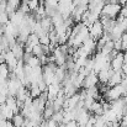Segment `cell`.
I'll list each match as a JSON object with an SVG mask.
<instances>
[{"mask_svg":"<svg viewBox=\"0 0 127 127\" xmlns=\"http://www.w3.org/2000/svg\"><path fill=\"white\" fill-rule=\"evenodd\" d=\"M124 63H125V64H127V51H125V52H124Z\"/></svg>","mask_w":127,"mask_h":127,"instance_id":"obj_23","label":"cell"},{"mask_svg":"<svg viewBox=\"0 0 127 127\" xmlns=\"http://www.w3.org/2000/svg\"><path fill=\"white\" fill-rule=\"evenodd\" d=\"M124 94H125V89L119 84L116 86H114V88H110L104 95H105V97L107 99L109 102H112V101H116L120 97H122Z\"/></svg>","mask_w":127,"mask_h":127,"instance_id":"obj_2","label":"cell"},{"mask_svg":"<svg viewBox=\"0 0 127 127\" xmlns=\"http://www.w3.org/2000/svg\"><path fill=\"white\" fill-rule=\"evenodd\" d=\"M90 117H91L90 112H89L86 109H82V110L79 111V115H78V119H77V122H78L79 127H85L86 126V125L89 124Z\"/></svg>","mask_w":127,"mask_h":127,"instance_id":"obj_4","label":"cell"},{"mask_svg":"<svg viewBox=\"0 0 127 127\" xmlns=\"http://www.w3.org/2000/svg\"><path fill=\"white\" fill-rule=\"evenodd\" d=\"M119 4L122 5V6H125V5H127V0H119Z\"/></svg>","mask_w":127,"mask_h":127,"instance_id":"obj_24","label":"cell"},{"mask_svg":"<svg viewBox=\"0 0 127 127\" xmlns=\"http://www.w3.org/2000/svg\"><path fill=\"white\" fill-rule=\"evenodd\" d=\"M122 65H124V53L119 52V54L111 61V68L115 72H121Z\"/></svg>","mask_w":127,"mask_h":127,"instance_id":"obj_6","label":"cell"},{"mask_svg":"<svg viewBox=\"0 0 127 127\" xmlns=\"http://www.w3.org/2000/svg\"><path fill=\"white\" fill-rule=\"evenodd\" d=\"M12 53H14V56L20 61V59H22L24 58V54H25V46L24 44H21V43H16L11 49H10Z\"/></svg>","mask_w":127,"mask_h":127,"instance_id":"obj_8","label":"cell"},{"mask_svg":"<svg viewBox=\"0 0 127 127\" xmlns=\"http://www.w3.org/2000/svg\"><path fill=\"white\" fill-rule=\"evenodd\" d=\"M32 54L35 56V57H37V58H40V57H42L43 54V48H42V44H38V46H35L33 48H32Z\"/></svg>","mask_w":127,"mask_h":127,"instance_id":"obj_15","label":"cell"},{"mask_svg":"<svg viewBox=\"0 0 127 127\" xmlns=\"http://www.w3.org/2000/svg\"><path fill=\"white\" fill-rule=\"evenodd\" d=\"M6 2H7L9 5H11V6H14V7H16V9L19 10L20 6H21L22 0H6Z\"/></svg>","mask_w":127,"mask_h":127,"instance_id":"obj_17","label":"cell"},{"mask_svg":"<svg viewBox=\"0 0 127 127\" xmlns=\"http://www.w3.org/2000/svg\"><path fill=\"white\" fill-rule=\"evenodd\" d=\"M121 72H122V74H124V75H126V77H127V64H125V63H124Z\"/></svg>","mask_w":127,"mask_h":127,"instance_id":"obj_22","label":"cell"},{"mask_svg":"<svg viewBox=\"0 0 127 127\" xmlns=\"http://www.w3.org/2000/svg\"><path fill=\"white\" fill-rule=\"evenodd\" d=\"M63 111L64 110H61V111H56L54 114H53V116H52V119L51 120H53V121H56L57 124H62L63 122Z\"/></svg>","mask_w":127,"mask_h":127,"instance_id":"obj_13","label":"cell"},{"mask_svg":"<svg viewBox=\"0 0 127 127\" xmlns=\"http://www.w3.org/2000/svg\"><path fill=\"white\" fill-rule=\"evenodd\" d=\"M25 64H27V65H30L31 68H35V67H38V65H41V62H40V59L37 58V57H35V56H32Z\"/></svg>","mask_w":127,"mask_h":127,"instance_id":"obj_12","label":"cell"},{"mask_svg":"<svg viewBox=\"0 0 127 127\" xmlns=\"http://www.w3.org/2000/svg\"><path fill=\"white\" fill-rule=\"evenodd\" d=\"M25 120H26V119H25L21 114H16L11 121H12V124H14V127H24L25 126Z\"/></svg>","mask_w":127,"mask_h":127,"instance_id":"obj_11","label":"cell"},{"mask_svg":"<svg viewBox=\"0 0 127 127\" xmlns=\"http://www.w3.org/2000/svg\"><path fill=\"white\" fill-rule=\"evenodd\" d=\"M85 127H94V125H91V124L89 122V124H88V125H86V126H85Z\"/></svg>","mask_w":127,"mask_h":127,"instance_id":"obj_25","label":"cell"},{"mask_svg":"<svg viewBox=\"0 0 127 127\" xmlns=\"http://www.w3.org/2000/svg\"><path fill=\"white\" fill-rule=\"evenodd\" d=\"M100 109H102V104L100 102V101H94L93 104H91V106L89 107V110L88 111H90V112H96L97 110H100Z\"/></svg>","mask_w":127,"mask_h":127,"instance_id":"obj_16","label":"cell"},{"mask_svg":"<svg viewBox=\"0 0 127 127\" xmlns=\"http://www.w3.org/2000/svg\"><path fill=\"white\" fill-rule=\"evenodd\" d=\"M89 29V35H90V37L93 38V40H95L96 42L104 36V27H102V24H101V21L99 20V21H96V22H94L91 26H89L88 27Z\"/></svg>","mask_w":127,"mask_h":127,"instance_id":"obj_3","label":"cell"},{"mask_svg":"<svg viewBox=\"0 0 127 127\" xmlns=\"http://www.w3.org/2000/svg\"><path fill=\"white\" fill-rule=\"evenodd\" d=\"M126 6H127V5H126Z\"/></svg>","mask_w":127,"mask_h":127,"instance_id":"obj_26","label":"cell"},{"mask_svg":"<svg viewBox=\"0 0 127 127\" xmlns=\"http://www.w3.org/2000/svg\"><path fill=\"white\" fill-rule=\"evenodd\" d=\"M82 48L85 51V53L90 57V54H93V53L96 51V41H95V40H93L91 37H89V38L83 43Z\"/></svg>","mask_w":127,"mask_h":127,"instance_id":"obj_7","label":"cell"},{"mask_svg":"<svg viewBox=\"0 0 127 127\" xmlns=\"http://www.w3.org/2000/svg\"><path fill=\"white\" fill-rule=\"evenodd\" d=\"M47 124H48V127H59V124H57V122L53 121V120H48Z\"/></svg>","mask_w":127,"mask_h":127,"instance_id":"obj_19","label":"cell"},{"mask_svg":"<svg viewBox=\"0 0 127 127\" xmlns=\"http://www.w3.org/2000/svg\"><path fill=\"white\" fill-rule=\"evenodd\" d=\"M121 9L122 6L120 4H115V2H106L102 7V11H101V15L102 16H106L109 19H114L117 17L121 12Z\"/></svg>","mask_w":127,"mask_h":127,"instance_id":"obj_1","label":"cell"},{"mask_svg":"<svg viewBox=\"0 0 127 127\" xmlns=\"http://www.w3.org/2000/svg\"><path fill=\"white\" fill-rule=\"evenodd\" d=\"M9 24H10V16H9V14L7 12H1L0 14V25L5 27Z\"/></svg>","mask_w":127,"mask_h":127,"instance_id":"obj_14","label":"cell"},{"mask_svg":"<svg viewBox=\"0 0 127 127\" xmlns=\"http://www.w3.org/2000/svg\"><path fill=\"white\" fill-rule=\"evenodd\" d=\"M99 83V78H97V74H95L94 72L88 74L84 79V83H83V88L85 89H90L93 86H96V84Z\"/></svg>","mask_w":127,"mask_h":127,"instance_id":"obj_5","label":"cell"},{"mask_svg":"<svg viewBox=\"0 0 127 127\" xmlns=\"http://www.w3.org/2000/svg\"><path fill=\"white\" fill-rule=\"evenodd\" d=\"M124 17H127V6L125 5V6H122V9H121V12H120Z\"/></svg>","mask_w":127,"mask_h":127,"instance_id":"obj_21","label":"cell"},{"mask_svg":"<svg viewBox=\"0 0 127 127\" xmlns=\"http://www.w3.org/2000/svg\"><path fill=\"white\" fill-rule=\"evenodd\" d=\"M38 44H41V43H40V37H38L36 33H31V35L29 36L27 42H26L25 46H29V47L33 48L35 46H38Z\"/></svg>","mask_w":127,"mask_h":127,"instance_id":"obj_10","label":"cell"},{"mask_svg":"<svg viewBox=\"0 0 127 127\" xmlns=\"http://www.w3.org/2000/svg\"><path fill=\"white\" fill-rule=\"evenodd\" d=\"M121 80H122V72H115L112 75H111V78H110V80H109V88H114V86H116V85L121 84Z\"/></svg>","mask_w":127,"mask_h":127,"instance_id":"obj_9","label":"cell"},{"mask_svg":"<svg viewBox=\"0 0 127 127\" xmlns=\"http://www.w3.org/2000/svg\"><path fill=\"white\" fill-rule=\"evenodd\" d=\"M65 127H79V125L77 121H70V122L65 124Z\"/></svg>","mask_w":127,"mask_h":127,"instance_id":"obj_20","label":"cell"},{"mask_svg":"<svg viewBox=\"0 0 127 127\" xmlns=\"http://www.w3.org/2000/svg\"><path fill=\"white\" fill-rule=\"evenodd\" d=\"M114 49H116L119 52H122V40L114 41Z\"/></svg>","mask_w":127,"mask_h":127,"instance_id":"obj_18","label":"cell"}]
</instances>
